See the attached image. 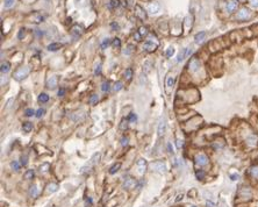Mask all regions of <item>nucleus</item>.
<instances>
[{
    "label": "nucleus",
    "mask_w": 258,
    "mask_h": 207,
    "mask_svg": "<svg viewBox=\"0 0 258 207\" xmlns=\"http://www.w3.org/2000/svg\"><path fill=\"white\" fill-rule=\"evenodd\" d=\"M29 72H30V69L28 68V66H22V68H20V69H18L14 73H13V77H14V79L15 80H18V81H20V80H22V79H25L28 75H29Z\"/></svg>",
    "instance_id": "1"
},
{
    "label": "nucleus",
    "mask_w": 258,
    "mask_h": 207,
    "mask_svg": "<svg viewBox=\"0 0 258 207\" xmlns=\"http://www.w3.org/2000/svg\"><path fill=\"white\" fill-rule=\"evenodd\" d=\"M150 168H151L152 171L159 172V173H163V172L166 171V165H165V163L162 162V161H155V162H152V163L150 164Z\"/></svg>",
    "instance_id": "2"
},
{
    "label": "nucleus",
    "mask_w": 258,
    "mask_h": 207,
    "mask_svg": "<svg viewBox=\"0 0 258 207\" xmlns=\"http://www.w3.org/2000/svg\"><path fill=\"white\" fill-rule=\"evenodd\" d=\"M208 157L205 155V154H198L195 157H194V163L198 165V166H205L208 164Z\"/></svg>",
    "instance_id": "3"
},
{
    "label": "nucleus",
    "mask_w": 258,
    "mask_h": 207,
    "mask_svg": "<svg viewBox=\"0 0 258 207\" xmlns=\"http://www.w3.org/2000/svg\"><path fill=\"white\" fill-rule=\"evenodd\" d=\"M200 61L197 58V57H193L191 61H190V63H189V70L191 71V72H197V71H199V69H200Z\"/></svg>",
    "instance_id": "4"
},
{
    "label": "nucleus",
    "mask_w": 258,
    "mask_h": 207,
    "mask_svg": "<svg viewBox=\"0 0 258 207\" xmlns=\"http://www.w3.org/2000/svg\"><path fill=\"white\" fill-rule=\"evenodd\" d=\"M157 47H158V43H153L152 41H147V42L143 44V49H144L145 51H148V52L155 51V50L157 49Z\"/></svg>",
    "instance_id": "5"
},
{
    "label": "nucleus",
    "mask_w": 258,
    "mask_h": 207,
    "mask_svg": "<svg viewBox=\"0 0 258 207\" xmlns=\"http://www.w3.org/2000/svg\"><path fill=\"white\" fill-rule=\"evenodd\" d=\"M28 20H29L30 22H34V23H40V22L43 21V17H42L40 13L35 12V13H33V14H30V15L28 17Z\"/></svg>",
    "instance_id": "6"
},
{
    "label": "nucleus",
    "mask_w": 258,
    "mask_h": 207,
    "mask_svg": "<svg viewBox=\"0 0 258 207\" xmlns=\"http://www.w3.org/2000/svg\"><path fill=\"white\" fill-rule=\"evenodd\" d=\"M136 185V180L131 177H127L125 178V181H123V188H127V190H130L133 188L134 186Z\"/></svg>",
    "instance_id": "7"
},
{
    "label": "nucleus",
    "mask_w": 258,
    "mask_h": 207,
    "mask_svg": "<svg viewBox=\"0 0 258 207\" xmlns=\"http://www.w3.org/2000/svg\"><path fill=\"white\" fill-rule=\"evenodd\" d=\"M251 17V14H250V12L246 10V8H243V10H241L238 13H237V19L238 20H246V19H249Z\"/></svg>",
    "instance_id": "8"
},
{
    "label": "nucleus",
    "mask_w": 258,
    "mask_h": 207,
    "mask_svg": "<svg viewBox=\"0 0 258 207\" xmlns=\"http://www.w3.org/2000/svg\"><path fill=\"white\" fill-rule=\"evenodd\" d=\"M57 85H58V79H57V77H55V76H52V77H50L48 80H47V87L48 88H56L57 87Z\"/></svg>",
    "instance_id": "9"
},
{
    "label": "nucleus",
    "mask_w": 258,
    "mask_h": 207,
    "mask_svg": "<svg viewBox=\"0 0 258 207\" xmlns=\"http://www.w3.org/2000/svg\"><path fill=\"white\" fill-rule=\"evenodd\" d=\"M135 14H136V17H138L141 20H145L147 19V13L144 12V10L141 7V6H138V5H136L135 6Z\"/></svg>",
    "instance_id": "10"
},
{
    "label": "nucleus",
    "mask_w": 258,
    "mask_h": 207,
    "mask_svg": "<svg viewBox=\"0 0 258 207\" xmlns=\"http://www.w3.org/2000/svg\"><path fill=\"white\" fill-rule=\"evenodd\" d=\"M157 132H158V136H159V137H162V136L165 134V132H166V121H165V120H162V121L159 122Z\"/></svg>",
    "instance_id": "11"
},
{
    "label": "nucleus",
    "mask_w": 258,
    "mask_h": 207,
    "mask_svg": "<svg viewBox=\"0 0 258 207\" xmlns=\"http://www.w3.org/2000/svg\"><path fill=\"white\" fill-rule=\"evenodd\" d=\"M160 10V5L158 3H153V4H150L149 7H148V11L151 13V14H157Z\"/></svg>",
    "instance_id": "12"
},
{
    "label": "nucleus",
    "mask_w": 258,
    "mask_h": 207,
    "mask_svg": "<svg viewBox=\"0 0 258 207\" xmlns=\"http://www.w3.org/2000/svg\"><path fill=\"white\" fill-rule=\"evenodd\" d=\"M227 12L228 13H233L237 10V1H235V0H233V1H229L227 3Z\"/></svg>",
    "instance_id": "13"
},
{
    "label": "nucleus",
    "mask_w": 258,
    "mask_h": 207,
    "mask_svg": "<svg viewBox=\"0 0 258 207\" xmlns=\"http://www.w3.org/2000/svg\"><path fill=\"white\" fill-rule=\"evenodd\" d=\"M137 168H138V172L141 175L144 173V171L147 169V161L145 159H138L137 161Z\"/></svg>",
    "instance_id": "14"
},
{
    "label": "nucleus",
    "mask_w": 258,
    "mask_h": 207,
    "mask_svg": "<svg viewBox=\"0 0 258 207\" xmlns=\"http://www.w3.org/2000/svg\"><path fill=\"white\" fill-rule=\"evenodd\" d=\"M63 47V44L62 43H57V42H54V43H51V44H49L48 46V50L49 51H57L58 49H61Z\"/></svg>",
    "instance_id": "15"
},
{
    "label": "nucleus",
    "mask_w": 258,
    "mask_h": 207,
    "mask_svg": "<svg viewBox=\"0 0 258 207\" xmlns=\"http://www.w3.org/2000/svg\"><path fill=\"white\" fill-rule=\"evenodd\" d=\"M29 195H30L32 198H36V197L39 195V188H37L36 185H32V186L29 187Z\"/></svg>",
    "instance_id": "16"
},
{
    "label": "nucleus",
    "mask_w": 258,
    "mask_h": 207,
    "mask_svg": "<svg viewBox=\"0 0 258 207\" xmlns=\"http://www.w3.org/2000/svg\"><path fill=\"white\" fill-rule=\"evenodd\" d=\"M205 37H206V33H205V32H200V33H198V34L195 35V37H194L195 43H201V42H204Z\"/></svg>",
    "instance_id": "17"
},
{
    "label": "nucleus",
    "mask_w": 258,
    "mask_h": 207,
    "mask_svg": "<svg viewBox=\"0 0 258 207\" xmlns=\"http://www.w3.org/2000/svg\"><path fill=\"white\" fill-rule=\"evenodd\" d=\"M239 195L242 198H250L251 197V191L248 188V187H243L241 191H239Z\"/></svg>",
    "instance_id": "18"
},
{
    "label": "nucleus",
    "mask_w": 258,
    "mask_h": 207,
    "mask_svg": "<svg viewBox=\"0 0 258 207\" xmlns=\"http://www.w3.org/2000/svg\"><path fill=\"white\" fill-rule=\"evenodd\" d=\"M71 33L76 36V37H78V36H80L81 35V33H83V30H81V28L78 26V25H76V26H73L72 27V29H71Z\"/></svg>",
    "instance_id": "19"
},
{
    "label": "nucleus",
    "mask_w": 258,
    "mask_h": 207,
    "mask_svg": "<svg viewBox=\"0 0 258 207\" xmlns=\"http://www.w3.org/2000/svg\"><path fill=\"white\" fill-rule=\"evenodd\" d=\"M58 188H59V186H58L57 184L51 183V184H49V185L47 186V192H48V193H54V192H56Z\"/></svg>",
    "instance_id": "20"
},
{
    "label": "nucleus",
    "mask_w": 258,
    "mask_h": 207,
    "mask_svg": "<svg viewBox=\"0 0 258 207\" xmlns=\"http://www.w3.org/2000/svg\"><path fill=\"white\" fill-rule=\"evenodd\" d=\"M119 6H120L119 0H109V3H108V8L109 10H114V8L119 7Z\"/></svg>",
    "instance_id": "21"
},
{
    "label": "nucleus",
    "mask_w": 258,
    "mask_h": 207,
    "mask_svg": "<svg viewBox=\"0 0 258 207\" xmlns=\"http://www.w3.org/2000/svg\"><path fill=\"white\" fill-rule=\"evenodd\" d=\"M10 69H11V64L8 62H5V63L3 62L1 63V69H0V70H1L3 73H7L10 71Z\"/></svg>",
    "instance_id": "22"
},
{
    "label": "nucleus",
    "mask_w": 258,
    "mask_h": 207,
    "mask_svg": "<svg viewBox=\"0 0 258 207\" xmlns=\"http://www.w3.org/2000/svg\"><path fill=\"white\" fill-rule=\"evenodd\" d=\"M22 129L25 133H29L32 129H33V124L32 122H25L22 125Z\"/></svg>",
    "instance_id": "23"
},
{
    "label": "nucleus",
    "mask_w": 258,
    "mask_h": 207,
    "mask_svg": "<svg viewBox=\"0 0 258 207\" xmlns=\"http://www.w3.org/2000/svg\"><path fill=\"white\" fill-rule=\"evenodd\" d=\"M120 168H121V163H115V164L109 169V173H111V175L116 173V172L120 170Z\"/></svg>",
    "instance_id": "24"
},
{
    "label": "nucleus",
    "mask_w": 258,
    "mask_h": 207,
    "mask_svg": "<svg viewBox=\"0 0 258 207\" xmlns=\"http://www.w3.org/2000/svg\"><path fill=\"white\" fill-rule=\"evenodd\" d=\"M151 68H152V63H151L150 61H147V62L144 63V65H143V71H144V73L150 72Z\"/></svg>",
    "instance_id": "25"
},
{
    "label": "nucleus",
    "mask_w": 258,
    "mask_h": 207,
    "mask_svg": "<svg viewBox=\"0 0 258 207\" xmlns=\"http://www.w3.org/2000/svg\"><path fill=\"white\" fill-rule=\"evenodd\" d=\"M99 159H100V154H99V152L94 154V155L92 156V158H91V164H92V165L97 164V163L99 162Z\"/></svg>",
    "instance_id": "26"
},
{
    "label": "nucleus",
    "mask_w": 258,
    "mask_h": 207,
    "mask_svg": "<svg viewBox=\"0 0 258 207\" xmlns=\"http://www.w3.org/2000/svg\"><path fill=\"white\" fill-rule=\"evenodd\" d=\"M34 176H35V171H34V170H28V171L25 173V178H26V179H28V180L33 179V178H34Z\"/></svg>",
    "instance_id": "27"
},
{
    "label": "nucleus",
    "mask_w": 258,
    "mask_h": 207,
    "mask_svg": "<svg viewBox=\"0 0 258 207\" xmlns=\"http://www.w3.org/2000/svg\"><path fill=\"white\" fill-rule=\"evenodd\" d=\"M249 173H250V175H251L252 177H255V178H258V166H252V168L250 169Z\"/></svg>",
    "instance_id": "28"
},
{
    "label": "nucleus",
    "mask_w": 258,
    "mask_h": 207,
    "mask_svg": "<svg viewBox=\"0 0 258 207\" xmlns=\"http://www.w3.org/2000/svg\"><path fill=\"white\" fill-rule=\"evenodd\" d=\"M187 50H189V48H186V49H183V52H180L179 54V56H178V62H182L186 56H187Z\"/></svg>",
    "instance_id": "29"
},
{
    "label": "nucleus",
    "mask_w": 258,
    "mask_h": 207,
    "mask_svg": "<svg viewBox=\"0 0 258 207\" xmlns=\"http://www.w3.org/2000/svg\"><path fill=\"white\" fill-rule=\"evenodd\" d=\"M48 100H49V95H48V94L41 93V94L39 95V101H40V102H47Z\"/></svg>",
    "instance_id": "30"
},
{
    "label": "nucleus",
    "mask_w": 258,
    "mask_h": 207,
    "mask_svg": "<svg viewBox=\"0 0 258 207\" xmlns=\"http://www.w3.org/2000/svg\"><path fill=\"white\" fill-rule=\"evenodd\" d=\"M49 169H50V165H49L48 163H44L43 165L40 166V172H41V173H45V172H48Z\"/></svg>",
    "instance_id": "31"
},
{
    "label": "nucleus",
    "mask_w": 258,
    "mask_h": 207,
    "mask_svg": "<svg viewBox=\"0 0 258 207\" xmlns=\"http://www.w3.org/2000/svg\"><path fill=\"white\" fill-rule=\"evenodd\" d=\"M195 177H197V179H199V180L204 179V177H205V171H204V170H197V171H195Z\"/></svg>",
    "instance_id": "32"
},
{
    "label": "nucleus",
    "mask_w": 258,
    "mask_h": 207,
    "mask_svg": "<svg viewBox=\"0 0 258 207\" xmlns=\"http://www.w3.org/2000/svg\"><path fill=\"white\" fill-rule=\"evenodd\" d=\"M14 3H15V0H5L4 6H5V8H11L14 5Z\"/></svg>",
    "instance_id": "33"
},
{
    "label": "nucleus",
    "mask_w": 258,
    "mask_h": 207,
    "mask_svg": "<svg viewBox=\"0 0 258 207\" xmlns=\"http://www.w3.org/2000/svg\"><path fill=\"white\" fill-rule=\"evenodd\" d=\"M166 85L167 87H172L175 85V77H167L166 79Z\"/></svg>",
    "instance_id": "34"
},
{
    "label": "nucleus",
    "mask_w": 258,
    "mask_h": 207,
    "mask_svg": "<svg viewBox=\"0 0 258 207\" xmlns=\"http://www.w3.org/2000/svg\"><path fill=\"white\" fill-rule=\"evenodd\" d=\"M11 168H12L13 170H15V171H19V170H20V164H19V162H18V161H13V162L11 163Z\"/></svg>",
    "instance_id": "35"
},
{
    "label": "nucleus",
    "mask_w": 258,
    "mask_h": 207,
    "mask_svg": "<svg viewBox=\"0 0 258 207\" xmlns=\"http://www.w3.org/2000/svg\"><path fill=\"white\" fill-rule=\"evenodd\" d=\"M98 100H99L98 94H92V97L90 98V104H92V105H96V104L98 102Z\"/></svg>",
    "instance_id": "36"
},
{
    "label": "nucleus",
    "mask_w": 258,
    "mask_h": 207,
    "mask_svg": "<svg viewBox=\"0 0 258 207\" xmlns=\"http://www.w3.org/2000/svg\"><path fill=\"white\" fill-rule=\"evenodd\" d=\"M109 81H104L103 83V85H101V90L104 91V92H108L109 91Z\"/></svg>",
    "instance_id": "37"
},
{
    "label": "nucleus",
    "mask_w": 258,
    "mask_h": 207,
    "mask_svg": "<svg viewBox=\"0 0 258 207\" xmlns=\"http://www.w3.org/2000/svg\"><path fill=\"white\" fill-rule=\"evenodd\" d=\"M125 77H126L128 80H130L131 77H133V70H131V69H127L126 72H125Z\"/></svg>",
    "instance_id": "38"
},
{
    "label": "nucleus",
    "mask_w": 258,
    "mask_h": 207,
    "mask_svg": "<svg viewBox=\"0 0 258 207\" xmlns=\"http://www.w3.org/2000/svg\"><path fill=\"white\" fill-rule=\"evenodd\" d=\"M165 54H166V56H167V57H172V56H173V54H175V48L170 47V48L166 50V52H165Z\"/></svg>",
    "instance_id": "39"
},
{
    "label": "nucleus",
    "mask_w": 258,
    "mask_h": 207,
    "mask_svg": "<svg viewBox=\"0 0 258 207\" xmlns=\"http://www.w3.org/2000/svg\"><path fill=\"white\" fill-rule=\"evenodd\" d=\"M248 142H249V144H256V142H257V137L255 136V135H252V136H250L249 139H248Z\"/></svg>",
    "instance_id": "40"
},
{
    "label": "nucleus",
    "mask_w": 258,
    "mask_h": 207,
    "mask_svg": "<svg viewBox=\"0 0 258 207\" xmlns=\"http://www.w3.org/2000/svg\"><path fill=\"white\" fill-rule=\"evenodd\" d=\"M25 114H26L27 117H33V115L35 114V112H34L33 108H27V110L25 111Z\"/></svg>",
    "instance_id": "41"
},
{
    "label": "nucleus",
    "mask_w": 258,
    "mask_h": 207,
    "mask_svg": "<svg viewBox=\"0 0 258 207\" xmlns=\"http://www.w3.org/2000/svg\"><path fill=\"white\" fill-rule=\"evenodd\" d=\"M44 113H45V110H44V108H40V110H37V112H36V118H41V117H43Z\"/></svg>",
    "instance_id": "42"
},
{
    "label": "nucleus",
    "mask_w": 258,
    "mask_h": 207,
    "mask_svg": "<svg viewBox=\"0 0 258 207\" xmlns=\"http://www.w3.org/2000/svg\"><path fill=\"white\" fill-rule=\"evenodd\" d=\"M138 33H140V35H141V36L147 35V34H148V29H147L145 27H141V28L138 29Z\"/></svg>",
    "instance_id": "43"
},
{
    "label": "nucleus",
    "mask_w": 258,
    "mask_h": 207,
    "mask_svg": "<svg viewBox=\"0 0 258 207\" xmlns=\"http://www.w3.org/2000/svg\"><path fill=\"white\" fill-rule=\"evenodd\" d=\"M133 49H134V46H131V44H129L128 47H127V49L123 51L126 55H130L131 54V51H133Z\"/></svg>",
    "instance_id": "44"
},
{
    "label": "nucleus",
    "mask_w": 258,
    "mask_h": 207,
    "mask_svg": "<svg viewBox=\"0 0 258 207\" xmlns=\"http://www.w3.org/2000/svg\"><path fill=\"white\" fill-rule=\"evenodd\" d=\"M121 88H122V83H121V81L115 83V85H114V91H115V92H118V91H120Z\"/></svg>",
    "instance_id": "45"
},
{
    "label": "nucleus",
    "mask_w": 258,
    "mask_h": 207,
    "mask_svg": "<svg viewBox=\"0 0 258 207\" xmlns=\"http://www.w3.org/2000/svg\"><path fill=\"white\" fill-rule=\"evenodd\" d=\"M219 207H228V205H227V202H226V200H224L223 198L220 199V201H219Z\"/></svg>",
    "instance_id": "46"
},
{
    "label": "nucleus",
    "mask_w": 258,
    "mask_h": 207,
    "mask_svg": "<svg viewBox=\"0 0 258 207\" xmlns=\"http://www.w3.org/2000/svg\"><path fill=\"white\" fill-rule=\"evenodd\" d=\"M25 34H26V29L22 28V29H20V32H19V34H18V37H19L20 40H22V37L25 36Z\"/></svg>",
    "instance_id": "47"
},
{
    "label": "nucleus",
    "mask_w": 258,
    "mask_h": 207,
    "mask_svg": "<svg viewBox=\"0 0 258 207\" xmlns=\"http://www.w3.org/2000/svg\"><path fill=\"white\" fill-rule=\"evenodd\" d=\"M176 146H177V148H178V149H180V148L184 146V141H183V140H180V139H178V140L176 141Z\"/></svg>",
    "instance_id": "48"
},
{
    "label": "nucleus",
    "mask_w": 258,
    "mask_h": 207,
    "mask_svg": "<svg viewBox=\"0 0 258 207\" xmlns=\"http://www.w3.org/2000/svg\"><path fill=\"white\" fill-rule=\"evenodd\" d=\"M108 44H109V40H108V39H105V40H104V42L101 43V48H103V49H105V48H107V47H108Z\"/></svg>",
    "instance_id": "49"
},
{
    "label": "nucleus",
    "mask_w": 258,
    "mask_h": 207,
    "mask_svg": "<svg viewBox=\"0 0 258 207\" xmlns=\"http://www.w3.org/2000/svg\"><path fill=\"white\" fill-rule=\"evenodd\" d=\"M21 164H22L23 166H26V165L28 164V161H27V156H26V155L21 157Z\"/></svg>",
    "instance_id": "50"
},
{
    "label": "nucleus",
    "mask_w": 258,
    "mask_h": 207,
    "mask_svg": "<svg viewBox=\"0 0 258 207\" xmlns=\"http://www.w3.org/2000/svg\"><path fill=\"white\" fill-rule=\"evenodd\" d=\"M249 3L252 7H258V0H249Z\"/></svg>",
    "instance_id": "51"
},
{
    "label": "nucleus",
    "mask_w": 258,
    "mask_h": 207,
    "mask_svg": "<svg viewBox=\"0 0 258 207\" xmlns=\"http://www.w3.org/2000/svg\"><path fill=\"white\" fill-rule=\"evenodd\" d=\"M121 144H122L123 147L128 146V139H127V137H122V139H121Z\"/></svg>",
    "instance_id": "52"
},
{
    "label": "nucleus",
    "mask_w": 258,
    "mask_h": 207,
    "mask_svg": "<svg viewBox=\"0 0 258 207\" xmlns=\"http://www.w3.org/2000/svg\"><path fill=\"white\" fill-rule=\"evenodd\" d=\"M206 207H216V206H215V204H214L213 201L207 200V201H206Z\"/></svg>",
    "instance_id": "53"
},
{
    "label": "nucleus",
    "mask_w": 258,
    "mask_h": 207,
    "mask_svg": "<svg viewBox=\"0 0 258 207\" xmlns=\"http://www.w3.org/2000/svg\"><path fill=\"white\" fill-rule=\"evenodd\" d=\"M113 46H114V47H120V46H121L120 40H119V39H115V40L113 41Z\"/></svg>",
    "instance_id": "54"
},
{
    "label": "nucleus",
    "mask_w": 258,
    "mask_h": 207,
    "mask_svg": "<svg viewBox=\"0 0 258 207\" xmlns=\"http://www.w3.org/2000/svg\"><path fill=\"white\" fill-rule=\"evenodd\" d=\"M239 178V176L237 175V173H234V175H230V179L233 180V181H235V180H237Z\"/></svg>",
    "instance_id": "55"
},
{
    "label": "nucleus",
    "mask_w": 258,
    "mask_h": 207,
    "mask_svg": "<svg viewBox=\"0 0 258 207\" xmlns=\"http://www.w3.org/2000/svg\"><path fill=\"white\" fill-rule=\"evenodd\" d=\"M127 120H128V121H136V115H135V114H130Z\"/></svg>",
    "instance_id": "56"
},
{
    "label": "nucleus",
    "mask_w": 258,
    "mask_h": 207,
    "mask_svg": "<svg viewBox=\"0 0 258 207\" xmlns=\"http://www.w3.org/2000/svg\"><path fill=\"white\" fill-rule=\"evenodd\" d=\"M183 198H184V193H182V194H178V195H177V198L175 199V201H176V202H179V201H180V200H182Z\"/></svg>",
    "instance_id": "57"
},
{
    "label": "nucleus",
    "mask_w": 258,
    "mask_h": 207,
    "mask_svg": "<svg viewBox=\"0 0 258 207\" xmlns=\"http://www.w3.org/2000/svg\"><path fill=\"white\" fill-rule=\"evenodd\" d=\"M100 68H101V65H100V64H99V65H98V66H97V69H96V71H94V73H96V75H99V73H100V71H101V69H100Z\"/></svg>",
    "instance_id": "58"
},
{
    "label": "nucleus",
    "mask_w": 258,
    "mask_h": 207,
    "mask_svg": "<svg viewBox=\"0 0 258 207\" xmlns=\"http://www.w3.org/2000/svg\"><path fill=\"white\" fill-rule=\"evenodd\" d=\"M64 93H65V90H64V88H61V90L58 91V95H59V97H63Z\"/></svg>",
    "instance_id": "59"
},
{
    "label": "nucleus",
    "mask_w": 258,
    "mask_h": 207,
    "mask_svg": "<svg viewBox=\"0 0 258 207\" xmlns=\"http://www.w3.org/2000/svg\"><path fill=\"white\" fill-rule=\"evenodd\" d=\"M167 150H169V152H171V154L173 152V150H172V147H171V143L167 144Z\"/></svg>",
    "instance_id": "60"
},
{
    "label": "nucleus",
    "mask_w": 258,
    "mask_h": 207,
    "mask_svg": "<svg viewBox=\"0 0 258 207\" xmlns=\"http://www.w3.org/2000/svg\"><path fill=\"white\" fill-rule=\"evenodd\" d=\"M112 28H113V29H118V28H119L118 23H112Z\"/></svg>",
    "instance_id": "61"
},
{
    "label": "nucleus",
    "mask_w": 258,
    "mask_h": 207,
    "mask_svg": "<svg viewBox=\"0 0 258 207\" xmlns=\"http://www.w3.org/2000/svg\"><path fill=\"white\" fill-rule=\"evenodd\" d=\"M191 207H197V206H191Z\"/></svg>",
    "instance_id": "62"
},
{
    "label": "nucleus",
    "mask_w": 258,
    "mask_h": 207,
    "mask_svg": "<svg viewBox=\"0 0 258 207\" xmlns=\"http://www.w3.org/2000/svg\"><path fill=\"white\" fill-rule=\"evenodd\" d=\"M242 1H244V0H242Z\"/></svg>",
    "instance_id": "63"
}]
</instances>
